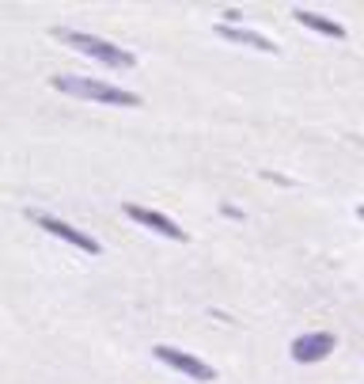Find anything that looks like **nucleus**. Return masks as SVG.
I'll list each match as a JSON object with an SVG mask.
<instances>
[{
    "mask_svg": "<svg viewBox=\"0 0 364 384\" xmlns=\"http://www.w3.org/2000/svg\"><path fill=\"white\" fill-rule=\"evenodd\" d=\"M50 87L61 95H76V100H92L106 107H140L137 92H126V87H114L106 80H92V76H50Z\"/></svg>",
    "mask_w": 364,
    "mask_h": 384,
    "instance_id": "1",
    "label": "nucleus"
},
{
    "mask_svg": "<svg viewBox=\"0 0 364 384\" xmlns=\"http://www.w3.org/2000/svg\"><path fill=\"white\" fill-rule=\"evenodd\" d=\"M53 38L65 42V46H72L76 53H84V58H95V61L110 65V69H133V65H137V58L129 50H121V46H114V42L99 38V35H87V31L53 27Z\"/></svg>",
    "mask_w": 364,
    "mask_h": 384,
    "instance_id": "2",
    "label": "nucleus"
},
{
    "mask_svg": "<svg viewBox=\"0 0 364 384\" xmlns=\"http://www.w3.org/2000/svg\"><path fill=\"white\" fill-rule=\"evenodd\" d=\"M35 225H42L50 236H57V240H65V244H72V247H80V251H87V255H99V240H92V236H84L80 228H72L69 221H61V217H50V213H27Z\"/></svg>",
    "mask_w": 364,
    "mask_h": 384,
    "instance_id": "3",
    "label": "nucleus"
},
{
    "mask_svg": "<svg viewBox=\"0 0 364 384\" xmlns=\"http://www.w3.org/2000/svg\"><path fill=\"white\" fill-rule=\"evenodd\" d=\"M156 358L163 361V366H171V369L186 373V377H190V380H202V384L216 380V369H213V366H205L202 358L186 354V350H175V346H156Z\"/></svg>",
    "mask_w": 364,
    "mask_h": 384,
    "instance_id": "4",
    "label": "nucleus"
},
{
    "mask_svg": "<svg viewBox=\"0 0 364 384\" xmlns=\"http://www.w3.org/2000/svg\"><path fill=\"white\" fill-rule=\"evenodd\" d=\"M126 217H129V221H137L140 228H148V233H160V236H167V240H186L182 228L175 225L167 213H160V210H148V206L126 202Z\"/></svg>",
    "mask_w": 364,
    "mask_h": 384,
    "instance_id": "5",
    "label": "nucleus"
},
{
    "mask_svg": "<svg viewBox=\"0 0 364 384\" xmlns=\"http://www.w3.org/2000/svg\"><path fill=\"white\" fill-rule=\"evenodd\" d=\"M292 358L296 361H323L330 350H334V335H326V331H311V335H300V338H292Z\"/></svg>",
    "mask_w": 364,
    "mask_h": 384,
    "instance_id": "6",
    "label": "nucleus"
},
{
    "mask_svg": "<svg viewBox=\"0 0 364 384\" xmlns=\"http://www.w3.org/2000/svg\"><path fill=\"white\" fill-rule=\"evenodd\" d=\"M216 31H220V38L239 42V46H255L262 53H277V46H273L266 35H258V31H247V27H216Z\"/></svg>",
    "mask_w": 364,
    "mask_h": 384,
    "instance_id": "7",
    "label": "nucleus"
},
{
    "mask_svg": "<svg viewBox=\"0 0 364 384\" xmlns=\"http://www.w3.org/2000/svg\"><path fill=\"white\" fill-rule=\"evenodd\" d=\"M292 16L300 19L304 27H311V31H319V35H326V38H346V27H341V23H334V19H323L319 12H307V8H296Z\"/></svg>",
    "mask_w": 364,
    "mask_h": 384,
    "instance_id": "8",
    "label": "nucleus"
}]
</instances>
